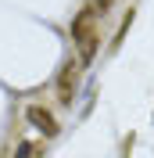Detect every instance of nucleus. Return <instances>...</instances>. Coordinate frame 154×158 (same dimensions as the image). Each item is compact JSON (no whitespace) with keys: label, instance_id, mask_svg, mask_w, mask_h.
<instances>
[{"label":"nucleus","instance_id":"f03ea898","mask_svg":"<svg viewBox=\"0 0 154 158\" xmlns=\"http://www.w3.org/2000/svg\"><path fill=\"white\" fill-rule=\"evenodd\" d=\"M25 118H29V126L39 129L43 137H58V129H61V126H58V118L50 115L43 104H29V108H25Z\"/></svg>","mask_w":154,"mask_h":158},{"label":"nucleus","instance_id":"7ed1b4c3","mask_svg":"<svg viewBox=\"0 0 154 158\" xmlns=\"http://www.w3.org/2000/svg\"><path fill=\"white\" fill-rule=\"evenodd\" d=\"M75 86H79V61H68L61 69V76H58V101L61 104H72Z\"/></svg>","mask_w":154,"mask_h":158},{"label":"nucleus","instance_id":"f257e3e1","mask_svg":"<svg viewBox=\"0 0 154 158\" xmlns=\"http://www.w3.org/2000/svg\"><path fill=\"white\" fill-rule=\"evenodd\" d=\"M72 43L79 50V65H90L100 50V29H97V15L93 11H79L75 22H72Z\"/></svg>","mask_w":154,"mask_h":158},{"label":"nucleus","instance_id":"20e7f679","mask_svg":"<svg viewBox=\"0 0 154 158\" xmlns=\"http://www.w3.org/2000/svg\"><path fill=\"white\" fill-rule=\"evenodd\" d=\"M86 11H93V15H107V11H111V0H90Z\"/></svg>","mask_w":154,"mask_h":158}]
</instances>
